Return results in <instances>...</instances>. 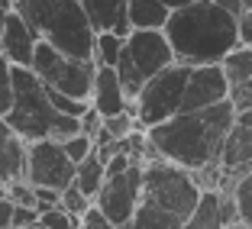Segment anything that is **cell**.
<instances>
[{"label": "cell", "instance_id": "obj_1", "mask_svg": "<svg viewBox=\"0 0 252 229\" xmlns=\"http://www.w3.org/2000/svg\"><path fill=\"white\" fill-rule=\"evenodd\" d=\"M236 123V107L233 100H220L204 110H181L165 123L149 126V142L156 145L158 155L197 171L210 162H220L223 142Z\"/></svg>", "mask_w": 252, "mask_h": 229}, {"label": "cell", "instance_id": "obj_2", "mask_svg": "<svg viewBox=\"0 0 252 229\" xmlns=\"http://www.w3.org/2000/svg\"><path fill=\"white\" fill-rule=\"evenodd\" d=\"M165 36L175 45L178 61L188 65L223 61L226 52L239 45V16L220 7L217 0H194L171 10Z\"/></svg>", "mask_w": 252, "mask_h": 229}, {"label": "cell", "instance_id": "obj_3", "mask_svg": "<svg viewBox=\"0 0 252 229\" xmlns=\"http://www.w3.org/2000/svg\"><path fill=\"white\" fill-rule=\"evenodd\" d=\"M13 107L3 119L13 126L20 136L30 142L36 139H68V136L81 133V116L62 113L49 97V87L32 68L13 65Z\"/></svg>", "mask_w": 252, "mask_h": 229}, {"label": "cell", "instance_id": "obj_4", "mask_svg": "<svg viewBox=\"0 0 252 229\" xmlns=\"http://www.w3.org/2000/svg\"><path fill=\"white\" fill-rule=\"evenodd\" d=\"M13 3L39 39H49L55 49L74 58H94L97 29L81 0H13Z\"/></svg>", "mask_w": 252, "mask_h": 229}, {"label": "cell", "instance_id": "obj_5", "mask_svg": "<svg viewBox=\"0 0 252 229\" xmlns=\"http://www.w3.org/2000/svg\"><path fill=\"white\" fill-rule=\"evenodd\" d=\"M204 187L197 184L191 168L171 162L165 155H152L142 162V200L175 213L181 223L194 213Z\"/></svg>", "mask_w": 252, "mask_h": 229}, {"label": "cell", "instance_id": "obj_6", "mask_svg": "<svg viewBox=\"0 0 252 229\" xmlns=\"http://www.w3.org/2000/svg\"><path fill=\"white\" fill-rule=\"evenodd\" d=\"M178 55H175V45L165 36V29H133L126 36L123 55L117 61V71L123 78V87L129 94V100H136V94L142 90V84L158 74L162 68L175 65Z\"/></svg>", "mask_w": 252, "mask_h": 229}, {"label": "cell", "instance_id": "obj_7", "mask_svg": "<svg viewBox=\"0 0 252 229\" xmlns=\"http://www.w3.org/2000/svg\"><path fill=\"white\" fill-rule=\"evenodd\" d=\"M188 78H191V65L188 61H175V65L162 68L158 74H152L142 84V90L133 100V113L142 123V129H149V126H156V123H165L175 113H181Z\"/></svg>", "mask_w": 252, "mask_h": 229}, {"label": "cell", "instance_id": "obj_8", "mask_svg": "<svg viewBox=\"0 0 252 229\" xmlns=\"http://www.w3.org/2000/svg\"><path fill=\"white\" fill-rule=\"evenodd\" d=\"M32 71H36L49 87L65 90V94L81 97V100H91L94 78H97V61L65 55L62 49H55L49 39H39L36 52H32Z\"/></svg>", "mask_w": 252, "mask_h": 229}, {"label": "cell", "instance_id": "obj_9", "mask_svg": "<svg viewBox=\"0 0 252 229\" xmlns=\"http://www.w3.org/2000/svg\"><path fill=\"white\" fill-rule=\"evenodd\" d=\"M94 203L110 216L113 226H133V216L142 203V162L139 158L120 174H107Z\"/></svg>", "mask_w": 252, "mask_h": 229}, {"label": "cell", "instance_id": "obj_10", "mask_svg": "<svg viewBox=\"0 0 252 229\" xmlns=\"http://www.w3.org/2000/svg\"><path fill=\"white\" fill-rule=\"evenodd\" d=\"M74 174H78V162H71L59 139H36L30 142V168L26 177L32 184H45V187H65L74 184Z\"/></svg>", "mask_w": 252, "mask_h": 229}, {"label": "cell", "instance_id": "obj_11", "mask_svg": "<svg viewBox=\"0 0 252 229\" xmlns=\"http://www.w3.org/2000/svg\"><path fill=\"white\" fill-rule=\"evenodd\" d=\"M230 78L223 71L220 61H207V65H191V78H188L185 87V104L181 110H204V107H214L220 100L230 97Z\"/></svg>", "mask_w": 252, "mask_h": 229}, {"label": "cell", "instance_id": "obj_12", "mask_svg": "<svg viewBox=\"0 0 252 229\" xmlns=\"http://www.w3.org/2000/svg\"><path fill=\"white\" fill-rule=\"evenodd\" d=\"M36 29H32L30 23L23 20L20 10H10L7 23H3V29H0V49H3V55H7L10 65H26L32 68V52H36Z\"/></svg>", "mask_w": 252, "mask_h": 229}, {"label": "cell", "instance_id": "obj_13", "mask_svg": "<svg viewBox=\"0 0 252 229\" xmlns=\"http://www.w3.org/2000/svg\"><path fill=\"white\" fill-rule=\"evenodd\" d=\"M91 107L100 116H113V113L133 110V100L123 87V78L113 65H97V78H94V90H91Z\"/></svg>", "mask_w": 252, "mask_h": 229}, {"label": "cell", "instance_id": "obj_14", "mask_svg": "<svg viewBox=\"0 0 252 229\" xmlns=\"http://www.w3.org/2000/svg\"><path fill=\"white\" fill-rule=\"evenodd\" d=\"M26 168H30V139L0 116V177L10 184L16 177H26Z\"/></svg>", "mask_w": 252, "mask_h": 229}, {"label": "cell", "instance_id": "obj_15", "mask_svg": "<svg viewBox=\"0 0 252 229\" xmlns=\"http://www.w3.org/2000/svg\"><path fill=\"white\" fill-rule=\"evenodd\" d=\"M84 10H88L94 29H113L117 36H129L133 32V23H129V10H126V0H81Z\"/></svg>", "mask_w": 252, "mask_h": 229}, {"label": "cell", "instance_id": "obj_16", "mask_svg": "<svg viewBox=\"0 0 252 229\" xmlns=\"http://www.w3.org/2000/svg\"><path fill=\"white\" fill-rule=\"evenodd\" d=\"M220 162L223 168L230 171V174H243V171L252 168V126L246 123H233L230 136L223 142V152H220Z\"/></svg>", "mask_w": 252, "mask_h": 229}, {"label": "cell", "instance_id": "obj_17", "mask_svg": "<svg viewBox=\"0 0 252 229\" xmlns=\"http://www.w3.org/2000/svg\"><path fill=\"white\" fill-rule=\"evenodd\" d=\"M133 29H165L171 16V7L165 0H126Z\"/></svg>", "mask_w": 252, "mask_h": 229}, {"label": "cell", "instance_id": "obj_18", "mask_svg": "<svg viewBox=\"0 0 252 229\" xmlns=\"http://www.w3.org/2000/svg\"><path fill=\"white\" fill-rule=\"evenodd\" d=\"M220 226H223V220H220V187H204L194 213L188 216V223H185V229H220Z\"/></svg>", "mask_w": 252, "mask_h": 229}, {"label": "cell", "instance_id": "obj_19", "mask_svg": "<svg viewBox=\"0 0 252 229\" xmlns=\"http://www.w3.org/2000/svg\"><path fill=\"white\" fill-rule=\"evenodd\" d=\"M104 181H107V162H104V155L100 152H91L84 162H78V174H74V184L81 187L84 194H88L91 200L100 194V187H104Z\"/></svg>", "mask_w": 252, "mask_h": 229}, {"label": "cell", "instance_id": "obj_20", "mask_svg": "<svg viewBox=\"0 0 252 229\" xmlns=\"http://www.w3.org/2000/svg\"><path fill=\"white\" fill-rule=\"evenodd\" d=\"M220 65H223V71H226V78H230V84L249 81L252 78V45H236V49H230Z\"/></svg>", "mask_w": 252, "mask_h": 229}, {"label": "cell", "instance_id": "obj_21", "mask_svg": "<svg viewBox=\"0 0 252 229\" xmlns=\"http://www.w3.org/2000/svg\"><path fill=\"white\" fill-rule=\"evenodd\" d=\"M133 226H149V229H181L185 223H181L175 213H168V210H162V207H156V203H146V200H142L139 210H136V216H133Z\"/></svg>", "mask_w": 252, "mask_h": 229}, {"label": "cell", "instance_id": "obj_22", "mask_svg": "<svg viewBox=\"0 0 252 229\" xmlns=\"http://www.w3.org/2000/svg\"><path fill=\"white\" fill-rule=\"evenodd\" d=\"M123 45H126L123 36H117L113 29H100L97 32V42H94V61L97 65H113L117 68L120 55H123Z\"/></svg>", "mask_w": 252, "mask_h": 229}, {"label": "cell", "instance_id": "obj_23", "mask_svg": "<svg viewBox=\"0 0 252 229\" xmlns=\"http://www.w3.org/2000/svg\"><path fill=\"white\" fill-rule=\"evenodd\" d=\"M233 197H236L243 226H252V168L233 177Z\"/></svg>", "mask_w": 252, "mask_h": 229}, {"label": "cell", "instance_id": "obj_24", "mask_svg": "<svg viewBox=\"0 0 252 229\" xmlns=\"http://www.w3.org/2000/svg\"><path fill=\"white\" fill-rule=\"evenodd\" d=\"M62 145H65V152H68V158H71V162H84V158L91 155V152H94V136L91 133H74V136H68V139H59Z\"/></svg>", "mask_w": 252, "mask_h": 229}, {"label": "cell", "instance_id": "obj_25", "mask_svg": "<svg viewBox=\"0 0 252 229\" xmlns=\"http://www.w3.org/2000/svg\"><path fill=\"white\" fill-rule=\"evenodd\" d=\"M91 203H94V200H91L78 184H71V187H65V191H62V207H65L68 213L78 220V226H81V216H84V210H88Z\"/></svg>", "mask_w": 252, "mask_h": 229}, {"label": "cell", "instance_id": "obj_26", "mask_svg": "<svg viewBox=\"0 0 252 229\" xmlns=\"http://www.w3.org/2000/svg\"><path fill=\"white\" fill-rule=\"evenodd\" d=\"M39 226H45V229H74V226H78V220H74L62 203H55V207L39 210Z\"/></svg>", "mask_w": 252, "mask_h": 229}, {"label": "cell", "instance_id": "obj_27", "mask_svg": "<svg viewBox=\"0 0 252 229\" xmlns=\"http://www.w3.org/2000/svg\"><path fill=\"white\" fill-rule=\"evenodd\" d=\"M10 61L0 49V116H7L10 107H13V71H10Z\"/></svg>", "mask_w": 252, "mask_h": 229}, {"label": "cell", "instance_id": "obj_28", "mask_svg": "<svg viewBox=\"0 0 252 229\" xmlns=\"http://www.w3.org/2000/svg\"><path fill=\"white\" fill-rule=\"evenodd\" d=\"M230 100H233V107H236V113L252 110V78L243 81V84H233L230 87Z\"/></svg>", "mask_w": 252, "mask_h": 229}, {"label": "cell", "instance_id": "obj_29", "mask_svg": "<svg viewBox=\"0 0 252 229\" xmlns=\"http://www.w3.org/2000/svg\"><path fill=\"white\" fill-rule=\"evenodd\" d=\"M81 226L84 229H110L113 223H110V216L97 207V203H91V207L84 210V216H81Z\"/></svg>", "mask_w": 252, "mask_h": 229}, {"label": "cell", "instance_id": "obj_30", "mask_svg": "<svg viewBox=\"0 0 252 229\" xmlns=\"http://www.w3.org/2000/svg\"><path fill=\"white\" fill-rule=\"evenodd\" d=\"M13 226H39V207H32V203H16Z\"/></svg>", "mask_w": 252, "mask_h": 229}, {"label": "cell", "instance_id": "obj_31", "mask_svg": "<svg viewBox=\"0 0 252 229\" xmlns=\"http://www.w3.org/2000/svg\"><path fill=\"white\" fill-rule=\"evenodd\" d=\"M13 210H16V200L10 194L0 197V229H10L13 226Z\"/></svg>", "mask_w": 252, "mask_h": 229}, {"label": "cell", "instance_id": "obj_32", "mask_svg": "<svg viewBox=\"0 0 252 229\" xmlns=\"http://www.w3.org/2000/svg\"><path fill=\"white\" fill-rule=\"evenodd\" d=\"M239 45H252V10L239 13Z\"/></svg>", "mask_w": 252, "mask_h": 229}, {"label": "cell", "instance_id": "obj_33", "mask_svg": "<svg viewBox=\"0 0 252 229\" xmlns=\"http://www.w3.org/2000/svg\"><path fill=\"white\" fill-rule=\"evenodd\" d=\"M100 123H104V116H100V113H97L94 107H88V113L81 116V129H84V133H91V136H97Z\"/></svg>", "mask_w": 252, "mask_h": 229}, {"label": "cell", "instance_id": "obj_34", "mask_svg": "<svg viewBox=\"0 0 252 229\" xmlns=\"http://www.w3.org/2000/svg\"><path fill=\"white\" fill-rule=\"evenodd\" d=\"M217 3H220V7H226V10H233L236 16L246 10V3H243V0H217Z\"/></svg>", "mask_w": 252, "mask_h": 229}, {"label": "cell", "instance_id": "obj_35", "mask_svg": "<svg viewBox=\"0 0 252 229\" xmlns=\"http://www.w3.org/2000/svg\"><path fill=\"white\" fill-rule=\"evenodd\" d=\"M16 3L13 0H0V29H3V23H7V16H10V10H13Z\"/></svg>", "mask_w": 252, "mask_h": 229}, {"label": "cell", "instance_id": "obj_36", "mask_svg": "<svg viewBox=\"0 0 252 229\" xmlns=\"http://www.w3.org/2000/svg\"><path fill=\"white\" fill-rule=\"evenodd\" d=\"M236 119H239V123H246V126H252V110H243V113H236Z\"/></svg>", "mask_w": 252, "mask_h": 229}, {"label": "cell", "instance_id": "obj_37", "mask_svg": "<svg viewBox=\"0 0 252 229\" xmlns=\"http://www.w3.org/2000/svg\"><path fill=\"white\" fill-rule=\"evenodd\" d=\"M165 3H168V7L175 10V7H185V3H194V0H165Z\"/></svg>", "mask_w": 252, "mask_h": 229}, {"label": "cell", "instance_id": "obj_38", "mask_svg": "<svg viewBox=\"0 0 252 229\" xmlns=\"http://www.w3.org/2000/svg\"><path fill=\"white\" fill-rule=\"evenodd\" d=\"M3 194H7V181H3V177H0V197H3Z\"/></svg>", "mask_w": 252, "mask_h": 229}, {"label": "cell", "instance_id": "obj_39", "mask_svg": "<svg viewBox=\"0 0 252 229\" xmlns=\"http://www.w3.org/2000/svg\"><path fill=\"white\" fill-rule=\"evenodd\" d=\"M243 3H246V10H252V0H243Z\"/></svg>", "mask_w": 252, "mask_h": 229}]
</instances>
